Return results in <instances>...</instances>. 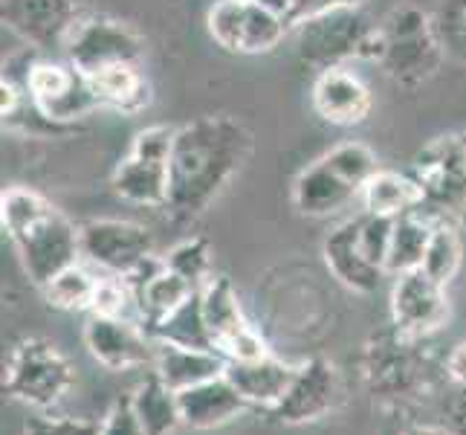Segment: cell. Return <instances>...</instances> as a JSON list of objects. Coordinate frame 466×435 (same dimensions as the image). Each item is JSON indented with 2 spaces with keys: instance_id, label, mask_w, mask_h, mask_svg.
<instances>
[{
  "instance_id": "cell-1",
  "label": "cell",
  "mask_w": 466,
  "mask_h": 435,
  "mask_svg": "<svg viewBox=\"0 0 466 435\" xmlns=\"http://www.w3.org/2000/svg\"><path fill=\"white\" fill-rule=\"evenodd\" d=\"M252 131L229 117H198L177 128L166 209L177 221H195L212 206L252 154Z\"/></svg>"
},
{
  "instance_id": "cell-2",
  "label": "cell",
  "mask_w": 466,
  "mask_h": 435,
  "mask_svg": "<svg viewBox=\"0 0 466 435\" xmlns=\"http://www.w3.org/2000/svg\"><path fill=\"white\" fill-rule=\"evenodd\" d=\"M0 223L32 285L46 287L61 270L78 264V255H82L78 227L38 192L26 186L4 189Z\"/></svg>"
},
{
  "instance_id": "cell-3",
  "label": "cell",
  "mask_w": 466,
  "mask_h": 435,
  "mask_svg": "<svg viewBox=\"0 0 466 435\" xmlns=\"http://www.w3.org/2000/svg\"><path fill=\"white\" fill-rule=\"evenodd\" d=\"M377 157L365 142L333 145L304 169L293 183V206L304 218H330L362 198L365 183L377 171Z\"/></svg>"
},
{
  "instance_id": "cell-4",
  "label": "cell",
  "mask_w": 466,
  "mask_h": 435,
  "mask_svg": "<svg viewBox=\"0 0 466 435\" xmlns=\"http://www.w3.org/2000/svg\"><path fill=\"white\" fill-rule=\"evenodd\" d=\"M296 29L301 58L310 61L319 70L350 64L353 58L380 61L382 53L380 26L368 24L360 6H339Z\"/></svg>"
},
{
  "instance_id": "cell-5",
  "label": "cell",
  "mask_w": 466,
  "mask_h": 435,
  "mask_svg": "<svg viewBox=\"0 0 466 435\" xmlns=\"http://www.w3.org/2000/svg\"><path fill=\"white\" fill-rule=\"evenodd\" d=\"M76 368L64 354L41 337H29L12 348L4 372V395L26 407L50 409L73 389Z\"/></svg>"
},
{
  "instance_id": "cell-6",
  "label": "cell",
  "mask_w": 466,
  "mask_h": 435,
  "mask_svg": "<svg viewBox=\"0 0 466 435\" xmlns=\"http://www.w3.org/2000/svg\"><path fill=\"white\" fill-rule=\"evenodd\" d=\"M177 128L151 125L142 128L134 137L131 151L114 169L110 186L114 192L134 206L166 209L168 186H171V149H174Z\"/></svg>"
},
{
  "instance_id": "cell-7",
  "label": "cell",
  "mask_w": 466,
  "mask_h": 435,
  "mask_svg": "<svg viewBox=\"0 0 466 435\" xmlns=\"http://www.w3.org/2000/svg\"><path fill=\"white\" fill-rule=\"evenodd\" d=\"M411 177L423 192V212L438 221H466V134H446L417 151Z\"/></svg>"
},
{
  "instance_id": "cell-8",
  "label": "cell",
  "mask_w": 466,
  "mask_h": 435,
  "mask_svg": "<svg viewBox=\"0 0 466 435\" xmlns=\"http://www.w3.org/2000/svg\"><path fill=\"white\" fill-rule=\"evenodd\" d=\"M380 67L400 85H417L429 78L441 64V44L429 15L411 4L397 6L380 24Z\"/></svg>"
},
{
  "instance_id": "cell-9",
  "label": "cell",
  "mask_w": 466,
  "mask_h": 435,
  "mask_svg": "<svg viewBox=\"0 0 466 435\" xmlns=\"http://www.w3.org/2000/svg\"><path fill=\"white\" fill-rule=\"evenodd\" d=\"M21 88L29 105L56 128L85 119L93 110L102 108L99 99H96L90 78L82 70H76L67 58L32 61L24 73Z\"/></svg>"
},
{
  "instance_id": "cell-10",
  "label": "cell",
  "mask_w": 466,
  "mask_h": 435,
  "mask_svg": "<svg viewBox=\"0 0 466 435\" xmlns=\"http://www.w3.org/2000/svg\"><path fill=\"white\" fill-rule=\"evenodd\" d=\"M206 26L218 47L238 56L272 53L290 29L284 15L252 0H215L206 15Z\"/></svg>"
},
{
  "instance_id": "cell-11",
  "label": "cell",
  "mask_w": 466,
  "mask_h": 435,
  "mask_svg": "<svg viewBox=\"0 0 466 435\" xmlns=\"http://www.w3.org/2000/svg\"><path fill=\"white\" fill-rule=\"evenodd\" d=\"M90 0H4V26L26 47L46 56H64L76 26L90 15Z\"/></svg>"
},
{
  "instance_id": "cell-12",
  "label": "cell",
  "mask_w": 466,
  "mask_h": 435,
  "mask_svg": "<svg viewBox=\"0 0 466 435\" xmlns=\"http://www.w3.org/2000/svg\"><path fill=\"white\" fill-rule=\"evenodd\" d=\"M142 53H146V41L131 24L90 12L76 26L61 58H67L85 76H96L116 64H139Z\"/></svg>"
},
{
  "instance_id": "cell-13",
  "label": "cell",
  "mask_w": 466,
  "mask_h": 435,
  "mask_svg": "<svg viewBox=\"0 0 466 435\" xmlns=\"http://www.w3.org/2000/svg\"><path fill=\"white\" fill-rule=\"evenodd\" d=\"M200 296H203L206 326H208V334H212L218 354H223L229 363L258 360L264 354H269L267 340L247 319L244 308H240L238 290L227 276L208 279L200 287Z\"/></svg>"
},
{
  "instance_id": "cell-14",
  "label": "cell",
  "mask_w": 466,
  "mask_h": 435,
  "mask_svg": "<svg viewBox=\"0 0 466 435\" xmlns=\"http://www.w3.org/2000/svg\"><path fill=\"white\" fill-rule=\"evenodd\" d=\"M411 337L382 334L365 351V383L368 392L389 404H403L426 389V363L414 354Z\"/></svg>"
},
{
  "instance_id": "cell-15",
  "label": "cell",
  "mask_w": 466,
  "mask_h": 435,
  "mask_svg": "<svg viewBox=\"0 0 466 435\" xmlns=\"http://www.w3.org/2000/svg\"><path fill=\"white\" fill-rule=\"evenodd\" d=\"M82 255L107 276L127 279L154 255V235L142 223L122 218H96L78 227Z\"/></svg>"
},
{
  "instance_id": "cell-16",
  "label": "cell",
  "mask_w": 466,
  "mask_h": 435,
  "mask_svg": "<svg viewBox=\"0 0 466 435\" xmlns=\"http://www.w3.org/2000/svg\"><path fill=\"white\" fill-rule=\"evenodd\" d=\"M342 400V375L328 357H310L299 363L296 378L287 395L269 412H264L269 421L301 427L316 424L328 418Z\"/></svg>"
},
{
  "instance_id": "cell-17",
  "label": "cell",
  "mask_w": 466,
  "mask_h": 435,
  "mask_svg": "<svg viewBox=\"0 0 466 435\" xmlns=\"http://www.w3.org/2000/svg\"><path fill=\"white\" fill-rule=\"evenodd\" d=\"M85 346L90 357L110 372H134L142 366H154L157 343L142 328V322L127 316H99L90 314L85 322Z\"/></svg>"
},
{
  "instance_id": "cell-18",
  "label": "cell",
  "mask_w": 466,
  "mask_h": 435,
  "mask_svg": "<svg viewBox=\"0 0 466 435\" xmlns=\"http://www.w3.org/2000/svg\"><path fill=\"white\" fill-rule=\"evenodd\" d=\"M389 308L391 328L411 337V340H423V337L441 331L449 319L446 287L426 276L423 270H411L397 276Z\"/></svg>"
},
{
  "instance_id": "cell-19",
  "label": "cell",
  "mask_w": 466,
  "mask_h": 435,
  "mask_svg": "<svg viewBox=\"0 0 466 435\" xmlns=\"http://www.w3.org/2000/svg\"><path fill=\"white\" fill-rule=\"evenodd\" d=\"M310 102L325 122L336 128H350L371 117L374 96L362 82V76L350 70V64H339V67H325L316 73Z\"/></svg>"
},
{
  "instance_id": "cell-20",
  "label": "cell",
  "mask_w": 466,
  "mask_h": 435,
  "mask_svg": "<svg viewBox=\"0 0 466 435\" xmlns=\"http://www.w3.org/2000/svg\"><path fill=\"white\" fill-rule=\"evenodd\" d=\"M321 259L336 282L362 296L374 294L385 276V270L368 262V255L360 247V218H350L328 233L325 244H321Z\"/></svg>"
},
{
  "instance_id": "cell-21",
  "label": "cell",
  "mask_w": 466,
  "mask_h": 435,
  "mask_svg": "<svg viewBox=\"0 0 466 435\" xmlns=\"http://www.w3.org/2000/svg\"><path fill=\"white\" fill-rule=\"evenodd\" d=\"M177 400H180L183 427L188 430H218L249 409L244 395L235 389L227 375L177 392Z\"/></svg>"
},
{
  "instance_id": "cell-22",
  "label": "cell",
  "mask_w": 466,
  "mask_h": 435,
  "mask_svg": "<svg viewBox=\"0 0 466 435\" xmlns=\"http://www.w3.org/2000/svg\"><path fill=\"white\" fill-rule=\"evenodd\" d=\"M293 363H284L276 354H264L258 360H244V363H229L227 378L232 380L235 389L244 395V400L252 409L269 412L279 400L287 395L290 383L296 378Z\"/></svg>"
},
{
  "instance_id": "cell-23",
  "label": "cell",
  "mask_w": 466,
  "mask_h": 435,
  "mask_svg": "<svg viewBox=\"0 0 466 435\" xmlns=\"http://www.w3.org/2000/svg\"><path fill=\"white\" fill-rule=\"evenodd\" d=\"M227 366H229V360L218 351L157 343V357H154L151 368L166 380V386H171L174 392H183L198 383L227 375Z\"/></svg>"
},
{
  "instance_id": "cell-24",
  "label": "cell",
  "mask_w": 466,
  "mask_h": 435,
  "mask_svg": "<svg viewBox=\"0 0 466 435\" xmlns=\"http://www.w3.org/2000/svg\"><path fill=\"white\" fill-rule=\"evenodd\" d=\"M96 90V99L102 108L116 110V114L134 117L139 110H146L151 102L148 82L142 76L139 64H116L96 76H87Z\"/></svg>"
},
{
  "instance_id": "cell-25",
  "label": "cell",
  "mask_w": 466,
  "mask_h": 435,
  "mask_svg": "<svg viewBox=\"0 0 466 435\" xmlns=\"http://www.w3.org/2000/svg\"><path fill=\"white\" fill-rule=\"evenodd\" d=\"M362 212L400 218L423 206V192L411 174H400L391 169H377L362 189Z\"/></svg>"
},
{
  "instance_id": "cell-26",
  "label": "cell",
  "mask_w": 466,
  "mask_h": 435,
  "mask_svg": "<svg viewBox=\"0 0 466 435\" xmlns=\"http://www.w3.org/2000/svg\"><path fill=\"white\" fill-rule=\"evenodd\" d=\"M131 398H134V409L139 415L146 435H174L177 427H183L177 392L171 386H166V380L159 378L154 368L131 392Z\"/></svg>"
},
{
  "instance_id": "cell-27",
  "label": "cell",
  "mask_w": 466,
  "mask_h": 435,
  "mask_svg": "<svg viewBox=\"0 0 466 435\" xmlns=\"http://www.w3.org/2000/svg\"><path fill=\"white\" fill-rule=\"evenodd\" d=\"M435 221L438 218H431L429 212H423V209H414V212L394 218L391 250H389V264H385V273H391V276H403V273L423 267V255H426Z\"/></svg>"
},
{
  "instance_id": "cell-28",
  "label": "cell",
  "mask_w": 466,
  "mask_h": 435,
  "mask_svg": "<svg viewBox=\"0 0 466 435\" xmlns=\"http://www.w3.org/2000/svg\"><path fill=\"white\" fill-rule=\"evenodd\" d=\"M154 343H168V346H183V348H203L215 351L212 334H208L206 316H203V296L195 290L180 308H177L168 319H163L151 331Z\"/></svg>"
},
{
  "instance_id": "cell-29",
  "label": "cell",
  "mask_w": 466,
  "mask_h": 435,
  "mask_svg": "<svg viewBox=\"0 0 466 435\" xmlns=\"http://www.w3.org/2000/svg\"><path fill=\"white\" fill-rule=\"evenodd\" d=\"M461 262H463V244H461L458 227L452 221H435L420 270L426 273V276H431V279L446 287L458 276Z\"/></svg>"
},
{
  "instance_id": "cell-30",
  "label": "cell",
  "mask_w": 466,
  "mask_h": 435,
  "mask_svg": "<svg viewBox=\"0 0 466 435\" xmlns=\"http://www.w3.org/2000/svg\"><path fill=\"white\" fill-rule=\"evenodd\" d=\"M96 287H99V276H93L82 264H73L67 270H61L58 276L41 290L46 302L58 311H90Z\"/></svg>"
},
{
  "instance_id": "cell-31",
  "label": "cell",
  "mask_w": 466,
  "mask_h": 435,
  "mask_svg": "<svg viewBox=\"0 0 466 435\" xmlns=\"http://www.w3.org/2000/svg\"><path fill=\"white\" fill-rule=\"evenodd\" d=\"M163 262L171 273H177V276L186 279L198 290L215 276L212 273V244L200 235H191V238L180 241V244H174L163 255Z\"/></svg>"
},
{
  "instance_id": "cell-32",
  "label": "cell",
  "mask_w": 466,
  "mask_h": 435,
  "mask_svg": "<svg viewBox=\"0 0 466 435\" xmlns=\"http://www.w3.org/2000/svg\"><path fill=\"white\" fill-rule=\"evenodd\" d=\"M360 218V247L368 255V262L385 270L389 264V250H391V233H394V218H382L362 212Z\"/></svg>"
},
{
  "instance_id": "cell-33",
  "label": "cell",
  "mask_w": 466,
  "mask_h": 435,
  "mask_svg": "<svg viewBox=\"0 0 466 435\" xmlns=\"http://www.w3.org/2000/svg\"><path fill=\"white\" fill-rule=\"evenodd\" d=\"M134 305V294L127 287L125 279L119 276H99V287H96V296H93V308L90 314H99V316H125V311Z\"/></svg>"
},
{
  "instance_id": "cell-34",
  "label": "cell",
  "mask_w": 466,
  "mask_h": 435,
  "mask_svg": "<svg viewBox=\"0 0 466 435\" xmlns=\"http://www.w3.org/2000/svg\"><path fill=\"white\" fill-rule=\"evenodd\" d=\"M99 435H146L131 395H119L114 400V407L107 409L105 421L99 424Z\"/></svg>"
},
{
  "instance_id": "cell-35",
  "label": "cell",
  "mask_w": 466,
  "mask_h": 435,
  "mask_svg": "<svg viewBox=\"0 0 466 435\" xmlns=\"http://www.w3.org/2000/svg\"><path fill=\"white\" fill-rule=\"evenodd\" d=\"M26 435H99V424L93 421H78V418H29Z\"/></svg>"
},
{
  "instance_id": "cell-36",
  "label": "cell",
  "mask_w": 466,
  "mask_h": 435,
  "mask_svg": "<svg viewBox=\"0 0 466 435\" xmlns=\"http://www.w3.org/2000/svg\"><path fill=\"white\" fill-rule=\"evenodd\" d=\"M342 0H287V24L301 26L319 15H328L333 9H339Z\"/></svg>"
},
{
  "instance_id": "cell-37",
  "label": "cell",
  "mask_w": 466,
  "mask_h": 435,
  "mask_svg": "<svg viewBox=\"0 0 466 435\" xmlns=\"http://www.w3.org/2000/svg\"><path fill=\"white\" fill-rule=\"evenodd\" d=\"M443 372H446L449 380H452V383L458 386V389H466V340L458 343L452 351L446 354Z\"/></svg>"
},
{
  "instance_id": "cell-38",
  "label": "cell",
  "mask_w": 466,
  "mask_h": 435,
  "mask_svg": "<svg viewBox=\"0 0 466 435\" xmlns=\"http://www.w3.org/2000/svg\"><path fill=\"white\" fill-rule=\"evenodd\" d=\"M449 430L452 435H466V389H458V398L449 404Z\"/></svg>"
},
{
  "instance_id": "cell-39",
  "label": "cell",
  "mask_w": 466,
  "mask_h": 435,
  "mask_svg": "<svg viewBox=\"0 0 466 435\" xmlns=\"http://www.w3.org/2000/svg\"><path fill=\"white\" fill-rule=\"evenodd\" d=\"M400 435H452L449 427H435V424H411Z\"/></svg>"
},
{
  "instance_id": "cell-40",
  "label": "cell",
  "mask_w": 466,
  "mask_h": 435,
  "mask_svg": "<svg viewBox=\"0 0 466 435\" xmlns=\"http://www.w3.org/2000/svg\"><path fill=\"white\" fill-rule=\"evenodd\" d=\"M252 4H264L272 12H279V15H284V18H287V0H252Z\"/></svg>"
},
{
  "instance_id": "cell-41",
  "label": "cell",
  "mask_w": 466,
  "mask_h": 435,
  "mask_svg": "<svg viewBox=\"0 0 466 435\" xmlns=\"http://www.w3.org/2000/svg\"><path fill=\"white\" fill-rule=\"evenodd\" d=\"M368 0H342V6H362Z\"/></svg>"
}]
</instances>
